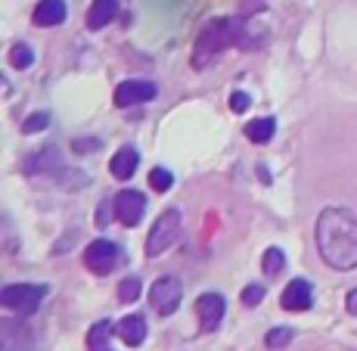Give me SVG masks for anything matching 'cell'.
<instances>
[{
    "instance_id": "6da1fadb",
    "label": "cell",
    "mask_w": 357,
    "mask_h": 351,
    "mask_svg": "<svg viewBox=\"0 0 357 351\" xmlns=\"http://www.w3.org/2000/svg\"><path fill=\"white\" fill-rule=\"evenodd\" d=\"M320 258L335 271L357 267V218L348 209H324L317 218Z\"/></svg>"
},
{
    "instance_id": "7a4b0ae2",
    "label": "cell",
    "mask_w": 357,
    "mask_h": 351,
    "mask_svg": "<svg viewBox=\"0 0 357 351\" xmlns=\"http://www.w3.org/2000/svg\"><path fill=\"white\" fill-rule=\"evenodd\" d=\"M243 22L239 19H211L196 38L193 47V68H205L215 63L218 53H224L227 47H245L249 38H245Z\"/></svg>"
},
{
    "instance_id": "3957f363",
    "label": "cell",
    "mask_w": 357,
    "mask_h": 351,
    "mask_svg": "<svg viewBox=\"0 0 357 351\" xmlns=\"http://www.w3.org/2000/svg\"><path fill=\"white\" fill-rule=\"evenodd\" d=\"M177 237H181V211L177 209H168L159 215V221L149 227V239H146V255L155 258L162 255L165 249H171V246L177 243Z\"/></svg>"
},
{
    "instance_id": "277c9868",
    "label": "cell",
    "mask_w": 357,
    "mask_h": 351,
    "mask_svg": "<svg viewBox=\"0 0 357 351\" xmlns=\"http://www.w3.org/2000/svg\"><path fill=\"white\" fill-rule=\"evenodd\" d=\"M47 289L44 286H31V283H10L0 289V305L10 308V311L22 314V318H29V314L38 311L40 299H44Z\"/></svg>"
},
{
    "instance_id": "5b68a950",
    "label": "cell",
    "mask_w": 357,
    "mask_h": 351,
    "mask_svg": "<svg viewBox=\"0 0 357 351\" xmlns=\"http://www.w3.org/2000/svg\"><path fill=\"white\" fill-rule=\"evenodd\" d=\"M181 295H183V283L177 277H171V274H165V277H159L149 286V301H153L155 314H162V318H171L177 311Z\"/></svg>"
},
{
    "instance_id": "8992f818",
    "label": "cell",
    "mask_w": 357,
    "mask_h": 351,
    "mask_svg": "<svg viewBox=\"0 0 357 351\" xmlns=\"http://www.w3.org/2000/svg\"><path fill=\"white\" fill-rule=\"evenodd\" d=\"M119 258H121L119 246L109 243V239H93V243L84 249V267L93 271V274H100V277L109 274V271H115Z\"/></svg>"
},
{
    "instance_id": "52a82bcc",
    "label": "cell",
    "mask_w": 357,
    "mask_h": 351,
    "mask_svg": "<svg viewBox=\"0 0 357 351\" xmlns=\"http://www.w3.org/2000/svg\"><path fill=\"white\" fill-rule=\"evenodd\" d=\"M0 351H38L31 329L10 318L0 320Z\"/></svg>"
},
{
    "instance_id": "ba28073f",
    "label": "cell",
    "mask_w": 357,
    "mask_h": 351,
    "mask_svg": "<svg viewBox=\"0 0 357 351\" xmlns=\"http://www.w3.org/2000/svg\"><path fill=\"white\" fill-rule=\"evenodd\" d=\"M143 211H146V199L137 190H121L115 196V218L125 227H137L143 221Z\"/></svg>"
},
{
    "instance_id": "9c48e42d",
    "label": "cell",
    "mask_w": 357,
    "mask_h": 351,
    "mask_svg": "<svg viewBox=\"0 0 357 351\" xmlns=\"http://www.w3.org/2000/svg\"><path fill=\"white\" fill-rule=\"evenodd\" d=\"M224 311H227V301H224V295H218V292L199 295L196 314H199V327H202V333H211V329H218V323L224 320Z\"/></svg>"
},
{
    "instance_id": "30bf717a",
    "label": "cell",
    "mask_w": 357,
    "mask_h": 351,
    "mask_svg": "<svg viewBox=\"0 0 357 351\" xmlns=\"http://www.w3.org/2000/svg\"><path fill=\"white\" fill-rule=\"evenodd\" d=\"M155 96V84L153 81H125V84L115 87V106H140V103H149Z\"/></svg>"
},
{
    "instance_id": "8fae6325",
    "label": "cell",
    "mask_w": 357,
    "mask_h": 351,
    "mask_svg": "<svg viewBox=\"0 0 357 351\" xmlns=\"http://www.w3.org/2000/svg\"><path fill=\"white\" fill-rule=\"evenodd\" d=\"M280 305H283L286 311H307V308L314 305L311 283H307V280H292V283L283 289V295H280Z\"/></svg>"
},
{
    "instance_id": "7c38bea8",
    "label": "cell",
    "mask_w": 357,
    "mask_h": 351,
    "mask_svg": "<svg viewBox=\"0 0 357 351\" xmlns=\"http://www.w3.org/2000/svg\"><path fill=\"white\" fill-rule=\"evenodd\" d=\"M34 25H40V29H50V25H63L66 22V3L63 0H40L38 6H34Z\"/></svg>"
},
{
    "instance_id": "4fadbf2b",
    "label": "cell",
    "mask_w": 357,
    "mask_h": 351,
    "mask_svg": "<svg viewBox=\"0 0 357 351\" xmlns=\"http://www.w3.org/2000/svg\"><path fill=\"white\" fill-rule=\"evenodd\" d=\"M115 333L121 336L125 345L137 348V345H143V339H146V320H143L140 314H128V318L115 327Z\"/></svg>"
},
{
    "instance_id": "5bb4252c",
    "label": "cell",
    "mask_w": 357,
    "mask_h": 351,
    "mask_svg": "<svg viewBox=\"0 0 357 351\" xmlns=\"http://www.w3.org/2000/svg\"><path fill=\"white\" fill-rule=\"evenodd\" d=\"M115 13H119V0H93L91 10H87V29L91 31L106 29L115 19Z\"/></svg>"
},
{
    "instance_id": "9a60e30c",
    "label": "cell",
    "mask_w": 357,
    "mask_h": 351,
    "mask_svg": "<svg viewBox=\"0 0 357 351\" xmlns=\"http://www.w3.org/2000/svg\"><path fill=\"white\" fill-rule=\"evenodd\" d=\"M137 165H140V156H137V149H130V147H121L119 153L112 156V162H109V171H112L115 177H130L137 171Z\"/></svg>"
},
{
    "instance_id": "2e32d148",
    "label": "cell",
    "mask_w": 357,
    "mask_h": 351,
    "mask_svg": "<svg viewBox=\"0 0 357 351\" xmlns=\"http://www.w3.org/2000/svg\"><path fill=\"white\" fill-rule=\"evenodd\" d=\"M109 336H112V323L109 320L93 323L91 333H87V348L91 351H112L109 348Z\"/></svg>"
},
{
    "instance_id": "e0dca14e",
    "label": "cell",
    "mask_w": 357,
    "mask_h": 351,
    "mask_svg": "<svg viewBox=\"0 0 357 351\" xmlns=\"http://www.w3.org/2000/svg\"><path fill=\"white\" fill-rule=\"evenodd\" d=\"M273 130H277V121L273 119H252L249 125H245V137H249L252 143H267L273 137Z\"/></svg>"
},
{
    "instance_id": "ac0fdd59",
    "label": "cell",
    "mask_w": 357,
    "mask_h": 351,
    "mask_svg": "<svg viewBox=\"0 0 357 351\" xmlns=\"http://www.w3.org/2000/svg\"><path fill=\"white\" fill-rule=\"evenodd\" d=\"M261 267H264L267 277H277V274L286 267V255L280 249H267L264 252V261H261Z\"/></svg>"
},
{
    "instance_id": "d6986e66",
    "label": "cell",
    "mask_w": 357,
    "mask_h": 351,
    "mask_svg": "<svg viewBox=\"0 0 357 351\" xmlns=\"http://www.w3.org/2000/svg\"><path fill=\"white\" fill-rule=\"evenodd\" d=\"M149 187H153L155 193H168L171 187H174V174H171L168 168H153L149 171Z\"/></svg>"
},
{
    "instance_id": "ffe728a7",
    "label": "cell",
    "mask_w": 357,
    "mask_h": 351,
    "mask_svg": "<svg viewBox=\"0 0 357 351\" xmlns=\"http://www.w3.org/2000/svg\"><path fill=\"white\" fill-rule=\"evenodd\" d=\"M31 63H34V53H31L29 44H16L10 50V66L13 68H29Z\"/></svg>"
},
{
    "instance_id": "44dd1931",
    "label": "cell",
    "mask_w": 357,
    "mask_h": 351,
    "mask_svg": "<svg viewBox=\"0 0 357 351\" xmlns=\"http://www.w3.org/2000/svg\"><path fill=\"white\" fill-rule=\"evenodd\" d=\"M292 336L295 333H292L289 327H277V329H271V333L264 336V345L267 348H286L292 342Z\"/></svg>"
},
{
    "instance_id": "7402d4cb",
    "label": "cell",
    "mask_w": 357,
    "mask_h": 351,
    "mask_svg": "<svg viewBox=\"0 0 357 351\" xmlns=\"http://www.w3.org/2000/svg\"><path fill=\"white\" fill-rule=\"evenodd\" d=\"M56 165H59V159H56V149H40L38 162H29L25 168L38 174V171H50V168H56Z\"/></svg>"
},
{
    "instance_id": "603a6c76",
    "label": "cell",
    "mask_w": 357,
    "mask_h": 351,
    "mask_svg": "<svg viewBox=\"0 0 357 351\" xmlns=\"http://www.w3.org/2000/svg\"><path fill=\"white\" fill-rule=\"evenodd\" d=\"M137 295H140V280L137 277H125L119 286V299L121 301H137Z\"/></svg>"
},
{
    "instance_id": "cb8c5ba5",
    "label": "cell",
    "mask_w": 357,
    "mask_h": 351,
    "mask_svg": "<svg viewBox=\"0 0 357 351\" xmlns=\"http://www.w3.org/2000/svg\"><path fill=\"white\" fill-rule=\"evenodd\" d=\"M261 299H264V286L249 283V286L243 289V305H245V308H255V305H261Z\"/></svg>"
},
{
    "instance_id": "d4e9b609",
    "label": "cell",
    "mask_w": 357,
    "mask_h": 351,
    "mask_svg": "<svg viewBox=\"0 0 357 351\" xmlns=\"http://www.w3.org/2000/svg\"><path fill=\"white\" fill-rule=\"evenodd\" d=\"M47 125H50V115L47 112H34V115H29V119H25V130H29V134H38V130H44Z\"/></svg>"
},
{
    "instance_id": "484cf974",
    "label": "cell",
    "mask_w": 357,
    "mask_h": 351,
    "mask_svg": "<svg viewBox=\"0 0 357 351\" xmlns=\"http://www.w3.org/2000/svg\"><path fill=\"white\" fill-rule=\"evenodd\" d=\"M249 94H243V91H236V94H233L230 96V109H233V112H245V109H249Z\"/></svg>"
},
{
    "instance_id": "4316f807",
    "label": "cell",
    "mask_w": 357,
    "mask_h": 351,
    "mask_svg": "<svg viewBox=\"0 0 357 351\" xmlns=\"http://www.w3.org/2000/svg\"><path fill=\"white\" fill-rule=\"evenodd\" d=\"M112 215H115V199H112V202H102L100 209H97V224H100V227H106Z\"/></svg>"
},
{
    "instance_id": "83f0119b",
    "label": "cell",
    "mask_w": 357,
    "mask_h": 351,
    "mask_svg": "<svg viewBox=\"0 0 357 351\" xmlns=\"http://www.w3.org/2000/svg\"><path fill=\"white\" fill-rule=\"evenodd\" d=\"M264 10V0H243V13H261Z\"/></svg>"
},
{
    "instance_id": "f1b7e54d",
    "label": "cell",
    "mask_w": 357,
    "mask_h": 351,
    "mask_svg": "<svg viewBox=\"0 0 357 351\" xmlns=\"http://www.w3.org/2000/svg\"><path fill=\"white\" fill-rule=\"evenodd\" d=\"M345 308H348V314H354L357 318V289H351V292L345 295Z\"/></svg>"
}]
</instances>
